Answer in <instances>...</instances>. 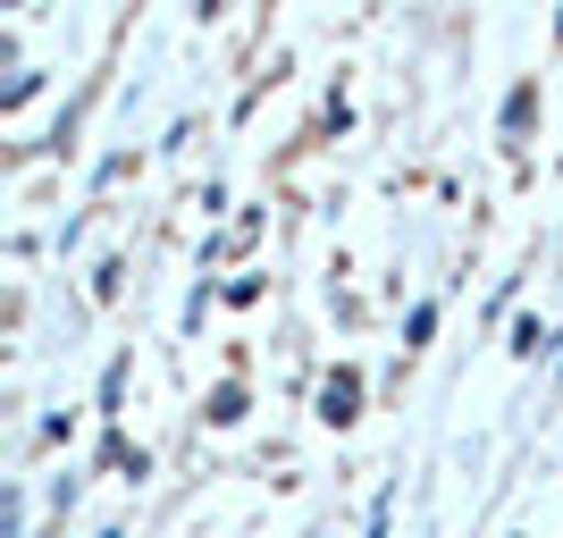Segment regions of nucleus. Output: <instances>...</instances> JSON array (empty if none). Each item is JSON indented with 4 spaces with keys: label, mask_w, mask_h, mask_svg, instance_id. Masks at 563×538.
<instances>
[{
    "label": "nucleus",
    "mask_w": 563,
    "mask_h": 538,
    "mask_svg": "<svg viewBox=\"0 0 563 538\" xmlns=\"http://www.w3.org/2000/svg\"><path fill=\"white\" fill-rule=\"evenodd\" d=\"M353 404H362V378H353V371H336L329 387H320V413H329V421H353Z\"/></svg>",
    "instance_id": "obj_1"
}]
</instances>
